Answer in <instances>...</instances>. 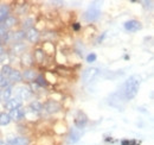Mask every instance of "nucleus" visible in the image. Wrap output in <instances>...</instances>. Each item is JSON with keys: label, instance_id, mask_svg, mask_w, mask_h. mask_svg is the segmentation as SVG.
Instances as JSON below:
<instances>
[{"label": "nucleus", "instance_id": "obj_1", "mask_svg": "<svg viewBox=\"0 0 154 145\" xmlns=\"http://www.w3.org/2000/svg\"><path fill=\"white\" fill-rule=\"evenodd\" d=\"M140 85H141V76L139 75H132L129 76L123 86H122V91H121V96L129 101V100H133L135 96L137 95L139 89H140Z\"/></svg>", "mask_w": 154, "mask_h": 145}, {"label": "nucleus", "instance_id": "obj_15", "mask_svg": "<svg viewBox=\"0 0 154 145\" xmlns=\"http://www.w3.org/2000/svg\"><path fill=\"white\" fill-rule=\"evenodd\" d=\"M21 76L26 81H33L37 77V74H36V72L33 69H26V70H24V72L21 74Z\"/></svg>", "mask_w": 154, "mask_h": 145}, {"label": "nucleus", "instance_id": "obj_11", "mask_svg": "<svg viewBox=\"0 0 154 145\" xmlns=\"http://www.w3.org/2000/svg\"><path fill=\"white\" fill-rule=\"evenodd\" d=\"M17 98H19L20 100H27V99H30L31 98V95H32V92L30 88H27V87H25V86H21V87H18L17 89Z\"/></svg>", "mask_w": 154, "mask_h": 145}, {"label": "nucleus", "instance_id": "obj_25", "mask_svg": "<svg viewBox=\"0 0 154 145\" xmlns=\"http://www.w3.org/2000/svg\"><path fill=\"white\" fill-rule=\"evenodd\" d=\"M13 50L16 51V53H24V50H25V44H23V43H16L14 45H13Z\"/></svg>", "mask_w": 154, "mask_h": 145}, {"label": "nucleus", "instance_id": "obj_16", "mask_svg": "<svg viewBox=\"0 0 154 145\" xmlns=\"http://www.w3.org/2000/svg\"><path fill=\"white\" fill-rule=\"evenodd\" d=\"M17 23H18V20L16 17H13V16H10V17H7L6 20L2 23V25L6 27V29H10V27H12V26H14V25H17Z\"/></svg>", "mask_w": 154, "mask_h": 145}, {"label": "nucleus", "instance_id": "obj_24", "mask_svg": "<svg viewBox=\"0 0 154 145\" xmlns=\"http://www.w3.org/2000/svg\"><path fill=\"white\" fill-rule=\"evenodd\" d=\"M35 60H36L37 62H42V61L44 60V51H43L42 49H37V50L35 51Z\"/></svg>", "mask_w": 154, "mask_h": 145}, {"label": "nucleus", "instance_id": "obj_13", "mask_svg": "<svg viewBox=\"0 0 154 145\" xmlns=\"http://www.w3.org/2000/svg\"><path fill=\"white\" fill-rule=\"evenodd\" d=\"M7 17H10V6L6 4L0 5V23H4Z\"/></svg>", "mask_w": 154, "mask_h": 145}, {"label": "nucleus", "instance_id": "obj_20", "mask_svg": "<svg viewBox=\"0 0 154 145\" xmlns=\"http://www.w3.org/2000/svg\"><path fill=\"white\" fill-rule=\"evenodd\" d=\"M25 37H26V32H25L24 30L16 31V32H13V35H12V38H13V40H17V42H20V40H23Z\"/></svg>", "mask_w": 154, "mask_h": 145}, {"label": "nucleus", "instance_id": "obj_18", "mask_svg": "<svg viewBox=\"0 0 154 145\" xmlns=\"http://www.w3.org/2000/svg\"><path fill=\"white\" fill-rule=\"evenodd\" d=\"M29 107H30V109H31L32 112H42V111H43V104L37 101V100H35V101H32V102L30 104Z\"/></svg>", "mask_w": 154, "mask_h": 145}, {"label": "nucleus", "instance_id": "obj_28", "mask_svg": "<svg viewBox=\"0 0 154 145\" xmlns=\"http://www.w3.org/2000/svg\"><path fill=\"white\" fill-rule=\"evenodd\" d=\"M10 83H11V82H10V80L4 77V79L0 81V88H4V89H5V88L10 87Z\"/></svg>", "mask_w": 154, "mask_h": 145}, {"label": "nucleus", "instance_id": "obj_9", "mask_svg": "<svg viewBox=\"0 0 154 145\" xmlns=\"http://www.w3.org/2000/svg\"><path fill=\"white\" fill-rule=\"evenodd\" d=\"M23 106V100H20L19 98H11L10 100H7L6 102H5V108L6 109H10V111H12V109H16V108H20Z\"/></svg>", "mask_w": 154, "mask_h": 145}, {"label": "nucleus", "instance_id": "obj_23", "mask_svg": "<svg viewBox=\"0 0 154 145\" xmlns=\"http://www.w3.org/2000/svg\"><path fill=\"white\" fill-rule=\"evenodd\" d=\"M36 85L39 86V87H45V86H48V82H46V80L43 77V75H39L36 77Z\"/></svg>", "mask_w": 154, "mask_h": 145}, {"label": "nucleus", "instance_id": "obj_30", "mask_svg": "<svg viewBox=\"0 0 154 145\" xmlns=\"http://www.w3.org/2000/svg\"><path fill=\"white\" fill-rule=\"evenodd\" d=\"M72 29H74L75 31H78V30L81 29V24H79V23H74V24H72Z\"/></svg>", "mask_w": 154, "mask_h": 145}, {"label": "nucleus", "instance_id": "obj_5", "mask_svg": "<svg viewBox=\"0 0 154 145\" xmlns=\"http://www.w3.org/2000/svg\"><path fill=\"white\" fill-rule=\"evenodd\" d=\"M87 123H88L87 114L84 112H82V111H78L76 117H75V127L78 128V130H82L83 127L87 125Z\"/></svg>", "mask_w": 154, "mask_h": 145}, {"label": "nucleus", "instance_id": "obj_7", "mask_svg": "<svg viewBox=\"0 0 154 145\" xmlns=\"http://www.w3.org/2000/svg\"><path fill=\"white\" fill-rule=\"evenodd\" d=\"M5 143L6 145H30V139L26 137H8Z\"/></svg>", "mask_w": 154, "mask_h": 145}, {"label": "nucleus", "instance_id": "obj_17", "mask_svg": "<svg viewBox=\"0 0 154 145\" xmlns=\"http://www.w3.org/2000/svg\"><path fill=\"white\" fill-rule=\"evenodd\" d=\"M10 123H11V118H10L8 113L1 112V113H0V125H1V126H6V125H8Z\"/></svg>", "mask_w": 154, "mask_h": 145}, {"label": "nucleus", "instance_id": "obj_3", "mask_svg": "<svg viewBox=\"0 0 154 145\" xmlns=\"http://www.w3.org/2000/svg\"><path fill=\"white\" fill-rule=\"evenodd\" d=\"M98 74H100V69L98 68L91 67V68L84 69V72L82 74V81H83V83L84 85H88V83L93 82L97 76H98Z\"/></svg>", "mask_w": 154, "mask_h": 145}, {"label": "nucleus", "instance_id": "obj_10", "mask_svg": "<svg viewBox=\"0 0 154 145\" xmlns=\"http://www.w3.org/2000/svg\"><path fill=\"white\" fill-rule=\"evenodd\" d=\"M11 120H14V121H19L21 119H24V117L26 115V111L24 108H16V109H12L10 113H8Z\"/></svg>", "mask_w": 154, "mask_h": 145}, {"label": "nucleus", "instance_id": "obj_12", "mask_svg": "<svg viewBox=\"0 0 154 145\" xmlns=\"http://www.w3.org/2000/svg\"><path fill=\"white\" fill-rule=\"evenodd\" d=\"M39 38H40V32H39L37 29L32 27V29L27 30V32H26V39L30 43H33V44L37 43L39 40Z\"/></svg>", "mask_w": 154, "mask_h": 145}, {"label": "nucleus", "instance_id": "obj_31", "mask_svg": "<svg viewBox=\"0 0 154 145\" xmlns=\"http://www.w3.org/2000/svg\"><path fill=\"white\" fill-rule=\"evenodd\" d=\"M106 35H107V32H104V34H103L102 36H100V37H98V39H97V42H98V43H101V42L103 40V38L106 37Z\"/></svg>", "mask_w": 154, "mask_h": 145}, {"label": "nucleus", "instance_id": "obj_27", "mask_svg": "<svg viewBox=\"0 0 154 145\" xmlns=\"http://www.w3.org/2000/svg\"><path fill=\"white\" fill-rule=\"evenodd\" d=\"M85 60H87L88 63H94V62L97 60V55L95 54V53H91V54H89L88 56H87Z\"/></svg>", "mask_w": 154, "mask_h": 145}, {"label": "nucleus", "instance_id": "obj_26", "mask_svg": "<svg viewBox=\"0 0 154 145\" xmlns=\"http://www.w3.org/2000/svg\"><path fill=\"white\" fill-rule=\"evenodd\" d=\"M121 145H140V142L135 140V139H123L121 142Z\"/></svg>", "mask_w": 154, "mask_h": 145}, {"label": "nucleus", "instance_id": "obj_8", "mask_svg": "<svg viewBox=\"0 0 154 145\" xmlns=\"http://www.w3.org/2000/svg\"><path fill=\"white\" fill-rule=\"evenodd\" d=\"M82 136V130H78L76 127H72L69 132V137H68V142L70 144H76L77 142L81 139Z\"/></svg>", "mask_w": 154, "mask_h": 145}, {"label": "nucleus", "instance_id": "obj_2", "mask_svg": "<svg viewBox=\"0 0 154 145\" xmlns=\"http://www.w3.org/2000/svg\"><path fill=\"white\" fill-rule=\"evenodd\" d=\"M100 2H93L89 8L84 12L83 14V19L88 23H93V21H96L97 19L100 18L101 16V8H100Z\"/></svg>", "mask_w": 154, "mask_h": 145}, {"label": "nucleus", "instance_id": "obj_32", "mask_svg": "<svg viewBox=\"0 0 154 145\" xmlns=\"http://www.w3.org/2000/svg\"><path fill=\"white\" fill-rule=\"evenodd\" d=\"M1 44H2V39H1V37H0V47H1Z\"/></svg>", "mask_w": 154, "mask_h": 145}, {"label": "nucleus", "instance_id": "obj_4", "mask_svg": "<svg viewBox=\"0 0 154 145\" xmlns=\"http://www.w3.org/2000/svg\"><path fill=\"white\" fill-rule=\"evenodd\" d=\"M123 27L126 31L128 32H137L139 30L142 29V25L139 20H135V19H131V20H127L125 24H123Z\"/></svg>", "mask_w": 154, "mask_h": 145}, {"label": "nucleus", "instance_id": "obj_22", "mask_svg": "<svg viewBox=\"0 0 154 145\" xmlns=\"http://www.w3.org/2000/svg\"><path fill=\"white\" fill-rule=\"evenodd\" d=\"M12 72V68H11V66H8V64H5V66H2V68H1V76L2 77H5V79H7L8 76H10V74Z\"/></svg>", "mask_w": 154, "mask_h": 145}, {"label": "nucleus", "instance_id": "obj_34", "mask_svg": "<svg viewBox=\"0 0 154 145\" xmlns=\"http://www.w3.org/2000/svg\"><path fill=\"white\" fill-rule=\"evenodd\" d=\"M0 100H1V89H0Z\"/></svg>", "mask_w": 154, "mask_h": 145}, {"label": "nucleus", "instance_id": "obj_6", "mask_svg": "<svg viewBox=\"0 0 154 145\" xmlns=\"http://www.w3.org/2000/svg\"><path fill=\"white\" fill-rule=\"evenodd\" d=\"M60 108H62L60 104L55 100H48L43 105V109H45L48 113H56L58 111H60Z\"/></svg>", "mask_w": 154, "mask_h": 145}, {"label": "nucleus", "instance_id": "obj_19", "mask_svg": "<svg viewBox=\"0 0 154 145\" xmlns=\"http://www.w3.org/2000/svg\"><path fill=\"white\" fill-rule=\"evenodd\" d=\"M11 94H12V88L11 87L5 88L4 91H1V100H4L6 102L7 100L11 99Z\"/></svg>", "mask_w": 154, "mask_h": 145}, {"label": "nucleus", "instance_id": "obj_21", "mask_svg": "<svg viewBox=\"0 0 154 145\" xmlns=\"http://www.w3.org/2000/svg\"><path fill=\"white\" fill-rule=\"evenodd\" d=\"M33 24H35V20L32 18H27L23 21V30H30L33 27Z\"/></svg>", "mask_w": 154, "mask_h": 145}, {"label": "nucleus", "instance_id": "obj_14", "mask_svg": "<svg viewBox=\"0 0 154 145\" xmlns=\"http://www.w3.org/2000/svg\"><path fill=\"white\" fill-rule=\"evenodd\" d=\"M10 80V82H21L23 80V76H21V72L17 69H12V72L10 74V76L7 77Z\"/></svg>", "mask_w": 154, "mask_h": 145}, {"label": "nucleus", "instance_id": "obj_33", "mask_svg": "<svg viewBox=\"0 0 154 145\" xmlns=\"http://www.w3.org/2000/svg\"><path fill=\"white\" fill-rule=\"evenodd\" d=\"M2 79H4V77H2V76H1V74H0V81H1Z\"/></svg>", "mask_w": 154, "mask_h": 145}, {"label": "nucleus", "instance_id": "obj_29", "mask_svg": "<svg viewBox=\"0 0 154 145\" xmlns=\"http://www.w3.org/2000/svg\"><path fill=\"white\" fill-rule=\"evenodd\" d=\"M142 4H143V7L145 8H152L153 7V1H142Z\"/></svg>", "mask_w": 154, "mask_h": 145}]
</instances>
